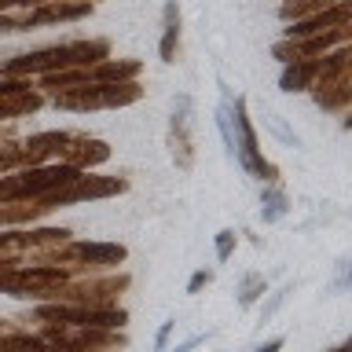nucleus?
I'll return each instance as SVG.
<instances>
[{"label":"nucleus","mask_w":352,"mask_h":352,"mask_svg":"<svg viewBox=\"0 0 352 352\" xmlns=\"http://www.w3.org/2000/svg\"><path fill=\"white\" fill-rule=\"evenodd\" d=\"M173 110V121H169V151H173V162L180 165V169H191L195 165V136H191V118H187V110H191V103H187V96L176 99Z\"/></svg>","instance_id":"nucleus-10"},{"label":"nucleus","mask_w":352,"mask_h":352,"mask_svg":"<svg viewBox=\"0 0 352 352\" xmlns=\"http://www.w3.org/2000/svg\"><path fill=\"white\" fill-rule=\"evenodd\" d=\"M308 92H312L316 107L330 110V114H345L352 103V52H349V44H341V48L323 55L319 77Z\"/></svg>","instance_id":"nucleus-4"},{"label":"nucleus","mask_w":352,"mask_h":352,"mask_svg":"<svg viewBox=\"0 0 352 352\" xmlns=\"http://www.w3.org/2000/svg\"><path fill=\"white\" fill-rule=\"evenodd\" d=\"M261 294H264V279H261V275H246V279H242V290H239V305L250 308Z\"/></svg>","instance_id":"nucleus-19"},{"label":"nucleus","mask_w":352,"mask_h":352,"mask_svg":"<svg viewBox=\"0 0 352 352\" xmlns=\"http://www.w3.org/2000/svg\"><path fill=\"white\" fill-rule=\"evenodd\" d=\"M169 330H173V323H165V327L158 330V341H154L158 349H165V341H169Z\"/></svg>","instance_id":"nucleus-23"},{"label":"nucleus","mask_w":352,"mask_h":352,"mask_svg":"<svg viewBox=\"0 0 352 352\" xmlns=\"http://www.w3.org/2000/svg\"><path fill=\"white\" fill-rule=\"evenodd\" d=\"M81 169L74 165H26V169H15L8 176H0V202H41L52 191H59L74 180Z\"/></svg>","instance_id":"nucleus-3"},{"label":"nucleus","mask_w":352,"mask_h":352,"mask_svg":"<svg viewBox=\"0 0 352 352\" xmlns=\"http://www.w3.org/2000/svg\"><path fill=\"white\" fill-rule=\"evenodd\" d=\"M143 63L140 59H103L96 66H88V81L99 85H118V81H140Z\"/></svg>","instance_id":"nucleus-12"},{"label":"nucleus","mask_w":352,"mask_h":352,"mask_svg":"<svg viewBox=\"0 0 352 352\" xmlns=\"http://www.w3.org/2000/svg\"><path fill=\"white\" fill-rule=\"evenodd\" d=\"M165 26H162V63H176V52H180V8H176V0H169L165 4Z\"/></svg>","instance_id":"nucleus-14"},{"label":"nucleus","mask_w":352,"mask_h":352,"mask_svg":"<svg viewBox=\"0 0 352 352\" xmlns=\"http://www.w3.org/2000/svg\"><path fill=\"white\" fill-rule=\"evenodd\" d=\"M235 158L242 162V169L246 173H253L257 180H264V184H275L279 180V169L264 158L261 154V147H257V129H253V121H250V114H246V99H235Z\"/></svg>","instance_id":"nucleus-6"},{"label":"nucleus","mask_w":352,"mask_h":352,"mask_svg":"<svg viewBox=\"0 0 352 352\" xmlns=\"http://www.w3.org/2000/svg\"><path fill=\"white\" fill-rule=\"evenodd\" d=\"M8 330H15V327H8V323H4V319H0V334H8Z\"/></svg>","instance_id":"nucleus-25"},{"label":"nucleus","mask_w":352,"mask_h":352,"mask_svg":"<svg viewBox=\"0 0 352 352\" xmlns=\"http://www.w3.org/2000/svg\"><path fill=\"white\" fill-rule=\"evenodd\" d=\"M338 26H352V4L349 0H338L334 8L316 11V15H308V19L286 22V37H312V33H327V30H338Z\"/></svg>","instance_id":"nucleus-11"},{"label":"nucleus","mask_w":352,"mask_h":352,"mask_svg":"<svg viewBox=\"0 0 352 352\" xmlns=\"http://www.w3.org/2000/svg\"><path fill=\"white\" fill-rule=\"evenodd\" d=\"M110 158V143L88 136V132H70V140L59 147V154H55V162L59 165H74V169L81 173H92L96 165H103Z\"/></svg>","instance_id":"nucleus-9"},{"label":"nucleus","mask_w":352,"mask_h":352,"mask_svg":"<svg viewBox=\"0 0 352 352\" xmlns=\"http://www.w3.org/2000/svg\"><path fill=\"white\" fill-rule=\"evenodd\" d=\"M0 352H48V345L26 330H8V334H0Z\"/></svg>","instance_id":"nucleus-16"},{"label":"nucleus","mask_w":352,"mask_h":352,"mask_svg":"<svg viewBox=\"0 0 352 352\" xmlns=\"http://www.w3.org/2000/svg\"><path fill=\"white\" fill-rule=\"evenodd\" d=\"M319 66H323V55L319 59H297V63H283V77L279 88L283 92H308L319 77Z\"/></svg>","instance_id":"nucleus-13"},{"label":"nucleus","mask_w":352,"mask_h":352,"mask_svg":"<svg viewBox=\"0 0 352 352\" xmlns=\"http://www.w3.org/2000/svg\"><path fill=\"white\" fill-rule=\"evenodd\" d=\"M235 231H220V235H217V257L220 261H228L231 257V250H235Z\"/></svg>","instance_id":"nucleus-20"},{"label":"nucleus","mask_w":352,"mask_h":352,"mask_svg":"<svg viewBox=\"0 0 352 352\" xmlns=\"http://www.w3.org/2000/svg\"><path fill=\"white\" fill-rule=\"evenodd\" d=\"M110 59V41L107 37H88V41H66L52 44V48H37L26 55L0 63V77H44V74H59V70H81V66H96Z\"/></svg>","instance_id":"nucleus-1"},{"label":"nucleus","mask_w":352,"mask_h":352,"mask_svg":"<svg viewBox=\"0 0 352 352\" xmlns=\"http://www.w3.org/2000/svg\"><path fill=\"white\" fill-rule=\"evenodd\" d=\"M15 169H26V154H22V143L8 140V143H0V176H8Z\"/></svg>","instance_id":"nucleus-17"},{"label":"nucleus","mask_w":352,"mask_h":352,"mask_svg":"<svg viewBox=\"0 0 352 352\" xmlns=\"http://www.w3.org/2000/svg\"><path fill=\"white\" fill-rule=\"evenodd\" d=\"M41 4H44V0H41Z\"/></svg>","instance_id":"nucleus-27"},{"label":"nucleus","mask_w":352,"mask_h":352,"mask_svg":"<svg viewBox=\"0 0 352 352\" xmlns=\"http://www.w3.org/2000/svg\"><path fill=\"white\" fill-rule=\"evenodd\" d=\"M198 341H202V338H191V341H184V345H176L173 352H191V349L198 345Z\"/></svg>","instance_id":"nucleus-24"},{"label":"nucleus","mask_w":352,"mask_h":352,"mask_svg":"<svg viewBox=\"0 0 352 352\" xmlns=\"http://www.w3.org/2000/svg\"><path fill=\"white\" fill-rule=\"evenodd\" d=\"M283 349V338H275V341H268V345H257L253 352H279Z\"/></svg>","instance_id":"nucleus-22"},{"label":"nucleus","mask_w":352,"mask_h":352,"mask_svg":"<svg viewBox=\"0 0 352 352\" xmlns=\"http://www.w3.org/2000/svg\"><path fill=\"white\" fill-rule=\"evenodd\" d=\"M352 37V26H338V30H327V33H312V37H283L272 44V55L283 63H297V59H319V55L341 48L349 44Z\"/></svg>","instance_id":"nucleus-7"},{"label":"nucleus","mask_w":352,"mask_h":352,"mask_svg":"<svg viewBox=\"0 0 352 352\" xmlns=\"http://www.w3.org/2000/svg\"><path fill=\"white\" fill-rule=\"evenodd\" d=\"M143 99V85L140 81H118V85H74V88H59L52 92V103L59 110H77V114H88V110H121L132 107Z\"/></svg>","instance_id":"nucleus-2"},{"label":"nucleus","mask_w":352,"mask_h":352,"mask_svg":"<svg viewBox=\"0 0 352 352\" xmlns=\"http://www.w3.org/2000/svg\"><path fill=\"white\" fill-rule=\"evenodd\" d=\"M96 11V0H44L37 8L19 11L22 30H37V26H55V22H81Z\"/></svg>","instance_id":"nucleus-8"},{"label":"nucleus","mask_w":352,"mask_h":352,"mask_svg":"<svg viewBox=\"0 0 352 352\" xmlns=\"http://www.w3.org/2000/svg\"><path fill=\"white\" fill-rule=\"evenodd\" d=\"M209 283H213V272H209V268L195 272V275H191V283H187V294H198V290H202V286H209Z\"/></svg>","instance_id":"nucleus-21"},{"label":"nucleus","mask_w":352,"mask_h":352,"mask_svg":"<svg viewBox=\"0 0 352 352\" xmlns=\"http://www.w3.org/2000/svg\"><path fill=\"white\" fill-rule=\"evenodd\" d=\"M286 209H290V206H286L283 191H264V220H268V224H272V220H279V217H286Z\"/></svg>","instance_id":"nucleus-18"},{"label":"nucleus","mask_w":352,"mask_h":352,"mask_svg":"<svg viewBox=\"0 0 352 352\" xmlns=\"http://www.w3.org/2000/svg\"><path fill=\"white\" fill-rule=\"evenodd\" d=\"M44 213H48V209H44L41 202H0V228L26 224V220H37Z\"/></svg>","instance_id":"nucleus-15"},{"label":"nucleus","mask_w":352,"mask_h":352,"mask_svg":"<svg viewBox=\"0 0 352 352\" xmlns=\"http://www.w3.org/2000/svg\"><path fill=\"white\" fill-rule=\"evenodd\" d=\"M129 191V180L125 176H99V173H77L66 187L52 191L48 198H41V206L48 209H59V206H74V202H96V198H114V195H125Z\"/></svg>","instance_id":"nucleus-5"},{"label":"nucleus","mask_w":352,"mask_h":352,"mask_svg":"<svg viewBox=\"0 0 352 352\" xmlns=\"http://www.w3.org/2000/svg\"><path fill=\"white\" fill-rule=\"evenodd\" d=\"M330 352H349V349H345V345H341V349H330Z\"/></svg>","instance_id":"nucleus-26"}]
</instances>
